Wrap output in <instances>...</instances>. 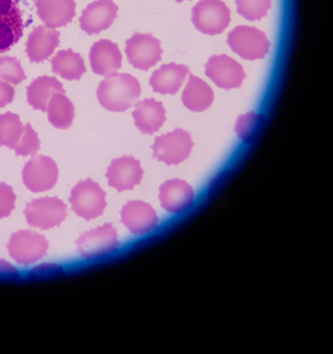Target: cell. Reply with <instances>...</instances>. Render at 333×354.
Listing matches in <instances>:
<instances>
[{"label":"cell","mask_w":333,"mask_h":354,"mask_svg":"<svg viewBox=\"0 0 333 354\" xmlns=\"http://www.w3.org/2000/svg\"><path fill=\"white\" fill-rule=\"evenodd\" d=\"M23 131L24 125L21 124L19 115L12 112L0 115V146L16 149Z\"/></svg>","instance_id":"26"},{"label":"cell","mask_w":333,"mask_h":354,"mask_svg":"<svg viewBox=\"0 0 333 354\" xmlns=\"http://www.w3.org/2000/svg\"><path fill=\"white\" fill-rule=\"evenodd\" d=\"M60 44V33L48 26H39L28 36L27 57L32 63H42L53 55Z\"/></svg>","instance_id":"17"},{"label":"cell","mask_w":333,"mask_h":354,"mask_svg":"<svg viewBox=\"0 0 333 354\" xmlns=\"http://www.w3.org/2000/svg\"><path fill=\"white\" fill-rule=\"evenodd\" d=\"M16 268L15 267H12L10 263H8L6 261H3V259H0V275H16Z\"/></svg>","instance_id":"34"},{"label":"cell","mask_w":333,"mask_h":354,"mask_svg":"<svg viewBox=\"0 0 333 354\" xmlns=\"http://www.w3.org/2000/svg\"><path fill=\"white\" fill-rule=\"evenodd\" d=\"M192 147L193 140L189 132L174 129L155 139L154 156L166 165H179L189 158Z\"/></svg>","instance_id":"7"},{"label":"cell","mask_w":333,"mask_h":354,"mask_svg":"<svg viewBox=\"0 0 333 354\" xmlns=\"http://www.w3.org/2000/svg\"><path fill=\"white\" fill-rule=\"evenodd\" d=\"M231 50L246 60H261L269 51V40L255 27L240 26L228 35Z\"/></svg>","instance_id":"4"},{"label":"cell","mask_w":333,"mask_h":354,"mask_svg":"<svg viewBox=\"0 0 333 354\" xmlns=\"http://www.w3.org/2000/svg\"><path fill=\"white\" fill-rule=\"evenodd\" d=\"M129 63L138 70H149L162 58V46L158 39L150 35H134L125 46Z\"/></svg>","instance_id":"9"},{"label":"cell","mask_w":333,"mask_h":354,"mask_svg":"<svg viewBox=\"0 0 333 354\" xmlns=\"http://www.w3.org/2000/svg\"><path fill=\"white\" fill-rule=\"evenodd\" d=\"M189 68L180 64H166L156 70L150 77V86L159 94H176L183 85Z\"/></svg>","instance_id":"20"},{"label":"cell","mask_w":333,"mask_h":354,"mask_svg":"<svg viewBox=\"0 0 333 354\" xmlns=\"http://www.w3.org/2000/svg\"><path fill=\"white\" fill-rule=\"evenodd\" d=\"M206 75L223 90L238 88L246 80L243 67L226 54L210 57L206 64Z\"/></svg>","instance_id":"11"},{"label":"cell","mask_w":333,"mask_h":354,"mask_svg":"<svg viewBox=\"0 0 333 354\" xmlns=\"http://www.w3.org/2000/svg\"><path fill=\"white\" fill-rule=\"evenodd\" d=\"M261 122H262V118L255 112L240 116L235 125V132L238 138L243 139L244 142L251 140V138L257 133Z\"/></svg>","instance_id":"29"},{"label":"cell","mask_w":333,"mask_h":354,"mask_svg":"<svg viewBox=\"0 0 333 354\" xmlns=\"http://www.w3.org/2000/svg\"><path fill=\"white\" fill-rule=\"evenodd\" d=\"M48 121L54 128L67 129L73 125L74 121V105L66 97V94H54L47 105Z\"/></svg>","instance_id":"24"},{"label":"cell","mask_w":333,"mask_h":354,"mask_svg":"<svg viewBox=\"0 0 333 354\" xmlns=\"http://www.w3.org/2000/svg\"><path fill=\"white\" fill-rule=\"evenodd\" d=\"M27 224L50 230L62 224L67 217V205L55 197H44L30 201L24 210Z\"/></svg>","instance_id":"5"},{"label":"cell","mask_w":333,"mask_h":354,"mask_svg":"<svg viewBox=\"0 0 333 354\" xmlns=\"http://www.w3.org/2000/svg\"><path fill=\"white\" fill-rule=\"evenodd\" d=\"M271 0H237L238 13L247 20H260L267 16Z\"/></svg>","instance_id":"27"},{"label":"cell","mask_w":333,"mask_h":354,"mask_svg":"<svg viewBox=\"0 0 333 354\" xmlns=\"http://www.w3.org/2000/svg\"><path fill=\"white\" fill-rule=\"evenodd\" d=\"M0 80L12 85H17L26 80L19 60L13 57H0Z\"/></svg>","instance_id":"28"},{"label":"cell","mask_w":333,"mask_h":354,"mask_svg":"<svg viewBox=\"0 0 333 354\" xmlns=\"http://www.w3.org/2000/svg\"><path fill=\"white\" fill-rule=\"evenodd\" d=\"M230 9L222 0H201L192 10V21L199 32L216 36L230 24Z\"/></svg>","instance_id":"2"},{"label":"cell","mask_w":333,"mask_h":354,"mask_svg":"<svg viewBox=\"0 0 333 354\" xmlns=\"http://www.w3.org/2000/svg\"><path fill=\"white\" fill-rule=\"evenodd\" d=\"M89 63L96 74L111 77L123 66V55L116 44L109 40H100L89 50Z\"/></svg>","instance_id":"16"},{"label":"cell","mask_w":333,"mask_h":354,"mask_svg":"<svg viewBox=\"0 0 333 354\" xmlns=\"http://www.w3.org/2000/svg\"><path fill=\"white\" fill-rule=\"evenodd\" d=\"M24 186L33 193H42L53 189L58 179V167L48 156H33L21 171Z\"/></svg>","instance_id":"8"},{"label":"cell","mask_w":333,"mask_h":354,"mask_svg":"<svg viewBox=\"0 0 333 354\" xmlns=\"http://www.w3.org/2000/svg\"><path fill=\"white\" fill-rule=\"evenodd\" d=\"M40 149V139L32 125H26L23 135L16 146V155L19 156H30L35 155Z\"/></svg>","instance_id":"30"},{"label":"cell","mask_w":333,"mask_h":354,"mask_svg":"<svg viewBox=\"0 0 333 354\" xmlns=\"http://www.w3.org/2000/svg\"><path fill=\"white\" fill-rule=\"evenodd\" d=\"M54 94H64L63 84L53 77H40L28 85L27 101L35 109L46 111Z\"/></svg>","instance_id":"21"},{"label":"cell","mask_w":333,"mask_h":354,"mask_svg":"<svg viewBox=\"0 0 333 354\" xmlns=\"http://www.w3.org/2000/svg\"><path fill=\"white\" fill-rule=\"evenodd\" d=\"M36 8L42 21L51 28L67 26L75 16L74 0H36Z\"/></svg>","instance_id":"18"},{"label":"cell","mask_w":333,"mask_h":354,"mask_svg":"<svg viewBox=\"0 0 333 354\" xmlns=\"http://www.w3.org/2000/svg\"><path fill=\"white\" fill-rule=\"evenodd\" d=\"M118 6L112 0H97V2L87 6L80 17V27L87 35H98L108 27L116 19Z\"/></svg>","instance_id":"13"},{"label":"cell","mask_w":333,"mask_h":354,"mask_svg":"<svg viewBox=\"0 0 333 354\" xmlns=\"http://www.w3.org/2000/svg\"><path fill=\"white\" fill-rule=\"evenodd\" d=\"M51 68L54 74L69 81H75L84 75L85 63L82 57L73 50H63L51 58Z\"/></svg>","instance_id":"23"},{"label":"cell","mask_w":333,"mask_h":354,"mask_svg":"<svg viewBox=\"0 0 333 354\" xmlns=\"http://www.w3.org/2000/svg\"><path fill=\"white\" fill-rule=\"evenodd\" d=\"M134 121L136 128L146 135H152L158 132L166 120V112L163 105L154 100H143L135 105Z\"/></svg>","instance_id":"19"},{"label":"cell","mask_w":333,"mask_h":354,"mask_svg":"<svg viewBox=\"0 0 333 354\" xmlns=\"http://www.w3.org/2000/svg\"><path fill=\"white\" fill-rule=\"evenodd\" d=\"M8 250L16 262L30 265L46 257L48 251V241L44 235L35 231H17L10 237Z\"/></svg>","instance_id":"6"},{"label":"cell","mask_w":333,"mask_h":354,"mask_svg":"<svg viewBox=\"0 0 333 354\" xmlns=\"http://www.w3.org/2000/svg\"><path fill=\"white\" fill-rule=\"evenodd\" d=\"M159 200L162 207L172 214H177L188 210L193 200L195 192L185 180H168L159 189Z\"/></svg>","instance_id":"15"},{"label":"cell","mask_w":333,"mask_h":354,"mask_svg":"<svg viewBox=\"0 0 333 354\" xmlns=\"http://www.w3.org/2000/svg\"><path fill=\"white\" fill-rule=\"evenodd\" d=\"M142 174L143 171L141 163L131 156H124L115 159L109 165L107 170V179L111 187L116 189L118 192H124L131 190L139 185L142 180Z\"/></svg>","instance_id":"14"},{"label":"cell","mask_w":333,"mask_h":354,"mask_svg":"<svg viewBox=\"0 0 333 354\" xmlns=\"http://www.w3.org/2000/svg\"><path fill=\"white\" fill-rule=\"evenodd\" d=\"M19 10L17 0H0V17L12 15Z\"/></svg>","instance_id":"33"},{"label":"cell","mask_w":333,"mask_h":354,"mask_svg":"<svg viewBox=\"0 0 333 354\" xmlns=\"http://www.w3.org/2000/svg\"><path fill=\"white\" fill-rule=\"evenodd\" d=\"M15 100V90L13 85L0 80V108H3L13 102Z\"/></svg>","instance_id":"32"},{"label":"cell","mask_w":333,"mask_h":354,"mask_svg":"<svg viewBox=\"0 0 333 354\" xmlns=\"http://www.w3.org/2000/svg\"><path fill=\"white\" fill-rule=\"evenodd\" d=\"M78 251L84 258H98L114 252L118 245V234L111 224L84 232L77 240Z\"/></svg>","instance_id":"10"},{"label":"cell","mask_w":333,"mask_h":354,"mask_svg":"<svg viewBox=\"0 0 333 354\" xmlns=\"http://www.w3.org/2000/svg\"><path fill=\"white\" fill-rule=\"evenodd\" d=\"M120 221L135 235L147 234L158 227L159 217L152 205L145 201H129L120 212Z\"/></svg>","instance_id":"12"},{"label":"cell","mask_w":333,"mask_h":354,"mask_svg":"<svg viewBox=\"0 0 333 354\" xmlns=\"http://www.w3.org/2000/svg\"><path fill=\"white\" fill-rule=\"evenodd\" d=\"M176 2H185V0H176Z\"/></svg>","instance_id":"35"},{"label":"cell","mask_w":333,"mask_h":354,"mask_svg":"<svg viewBox=\"0 0 333 354\" xmlns=\"http://www.w3.org/2000/svg\"><path fill=\"white\" fill-rule=\"evenodd\" d=\"M213 100L215 94L213 90L208 86V84H206L199 77L190 75L183 95H181L183 105L193 112H201L210 108V105L213 104Z\"/></svg>","instance_id":"22"},{"label":"cell","mask_w":333,"mask_h":354,"mask_svg":"<svg viewBox=\"0 0 333 354\" xmlns=\"http://www.w3.org/2000/svg\"><path fill=\"white\" fill-rule=\"evenodd\" d=\"M141 95V84L131 74H114L104 80L97 91L100 104L112 112H124L135 105Z\"/></svg>","instance_id":"1"},{"label":"cell","mask_w":333,"mask_h":354,"mask_svg":"<svg viewBox=\"0 0 333 354\" xmlns=\"http://www.w3.org/2000/svg\"><path fill=\"white\" fill-rule=\"evenodd\" d=\"M15 203L16 194L13 189L6 183H0V220L10 216L15 209Z\"/></svg>","instance_id":"31"},{"label":"cell","mask_w":333,"mask_h":354,"mask_svg":"<svg viewBox=\"0 0 333 354\" xmlns=\"http://www.w3.org/2000/svg\"><path fill=\"white\" fill-rule=\"evenodd\" d=\"M70 203L73 212L85 220L100 217L107 207L105 192L98 183L89 179L80 182L73 189Z\"/></svg>","instance_id":"3"},{"label":"cell","mask_w":333,"mask_h":354,"mask_svg":"<svg viewBox=\"0 0 333 354\" xmlns=\"http://www.w3.org/2000/svg\"><path fill=\"white\" fill-rule=\"evenodd\" d=\"M23 36V17L20 9L0 17V54L8 53Z\"/></svg>","instance_id":"25"}]
</instances>
